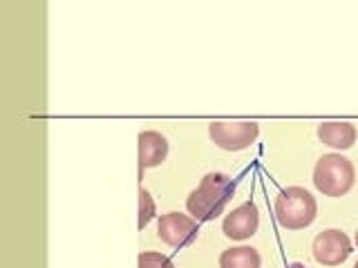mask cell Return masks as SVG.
Returning <instances> with one entry per match:
<instances>
[{"mask_svg": "<svg viewBox=\"0 0 358 268\" xmlns=\"http://www.w3.org/2000/svg\"><path fill=\"white\" fill-rule=\"evenodd\" d=\"M235 193V181L229 174L208 172L201 184L188 195L186 208L195 221H213L217 219Z\"/></svg>", "mask_w": 358, "mask_h": 268, "instance_id": "6da1fadb", "label": "cell"}, {"mask_svg": "<svg viewBox=\"0 0 358 268\" xmlns=\"http://www.w3.org/2000/svg\"><path fill=\"white\" fill-rule=\"evenodd\" d=\"M318 215V204L309 190L289 186L275 197V219L287 230H302L311 226Z\"/></svg>", "mask_w": 358, "mask_h": 268, "instance_id": "7a4b0ae2", "label": "cell"}, {"mask_svg": "<svg viewBox=\"0 0 358 268\" xmlns=\"http://www.w3.org/2000/svg\"><path fill=\"white\" fill-rule=\"evenodd\" d=\"M356 184L354 163L343 154H322L313 168V186L324 197H343Z\"/></svg>", "mask_w": 358, "mask_h": 268, "instance_id": "3957f363", "label": "cell"}, {"mask_svg": "<svg viewBox=\"0 0 358 268\" xmlns=\"http://www.w3.org/2000/svg\"><path fill=\"white\" fill-rule=\"evenodd\" d=\"M208 134L217 148L240 152L255 143L257 134H260V126L253 121H213L208 126Z\"/></svg>", "mask_w": 358, "mask_h": 268, "instance_id": "277c9868", "label": "cell"}, {"mask_svg": "<svg viewBox=\"0 0 358 268\" xmlns=\"http://www.w3.org/2000/svg\"><path fill=\"white\" fill-rule=\"evenodd\" d=\"M199 232V221H195L190 215H182V212H166L159 217L157 223V234L164 244L171 248H184L197 239Z\"/></svg>", "mask_w": 358, "mask_h": 268, "instance_id": "5b68a950", "label": "cell"}, {"mask_svg": "<svg viewBox=\"0 0 358 268\" xmlns=\"http://www.w3.org/2000/svg\"><path fill=\"white\" fill-rule=\"evenodd\" d=\"M313 260L322 266H341L347 262V257L352 255V241L350 237L338 230V228H329L322 230L316 239H313Z\"/></svg>", "mask_w": 358, "mask_h": 268, "instance_id": "8992f818", "label": "cell"}, {"mask_svg": "<svg viewBox=\"0 0 358 268\" xmlns=\"http://www.w3.org/2000/svg\"><path fill=\"white\" fill-rule=\"evenodd\" d=\"M260 226V212L253 201H246V204L233 208L222 221V232L227 234L233 241H244L253 237Z\"/></svg>", "mask_w": 358, "mask_h": 268, "instance_id": "52a82bcc", "label": "cell"}, {"mask_svg": "<svg viewBox=\"0 0 358 268\" xmlns=\"http://www.w3.org/2000/svg\"><path fill=\"white\" fill-rule=\"evenodd\" d=\"M168 156V139L155 130H145L139 134V170L162 165Z\"/></svg>", "mask_w": 358, "mask_h": 268, "instance_id": "ba28073f", "label": "cell"}, {"mask_svg": "<svg viewBox=\"0 0 358 268\" xmlns=\"http://www.w3.org/2000/svg\"><path fill=\"white\" fill-rule=\"evenodd\" d=\"M318 139L336 150H350L356 143V128L347 121H324L318 126Z\"/></svg>", "mask_w": 358, "mask_h": 268, "instance_id": "9c48e42d", "label": "cell"}, {"mask_svg": "<svg viewBox=\"0 0 358 268\" xmlns=\"http://www.w3.org/2000/svg\"><path fill=\"white\" fill-rule=\"evenodd\" d=\"M260 253L251 246H235L220 255V268H260Z\"/></svg>", "mask_w": 358, "mask_h": 268, "instance_id": "30bf717a", "label": "cell"}, {"mask_svg": "<svg viewBox=\"0 0 358 268\" xmlns=\"http://www.w3.org/2000/svg\"><path fill=\"white\" fill-rule=\"evenodd\" d=\"M155 215H157V206H155V201H152V195L141 186L139 188V223H137V226L143 230L152 221Z\"/></svg>", "mask_w": 358, "mask_h": 268, "instance_id": "8fae6325", "label": "cell"}, {"mask_svg": "<svg viewBox=\"0 0 358 268\" xmlns=\"http://www.w3.org/2000/svg\"><path fill=\"white\" fill-rule=\"evenodd\" d=\"M139 268H175L171 257H166L162 253L145 251L139 255Z\"/></svg>", "mask_w": 358, "mask_h": 268, "instance_id": "7c38bea8", "label": "cell"}, {"mask_svg": "<svg viewBox=\"0 0 358 268\" xmlns=\"http://www.w3.org/2000/svg\"><path fill=\"white\" fill-rule=\"evenodd\" d=\"M356 246H358V230H356Z\"/></svg>", "mask_w": 358, "mask_h": 268, "instance_id": "4fadbf2b", "label": "cell"}, {"mask_svg": "<svg viewBox=\"0 0 358 268\" xmlns=\"http://www.w3.org/2000/svg\"><path fill=\"white\" fill-rule=\"evenodd\" d=\"M354 268H358V262H356V264H354Z\"/></svg>", "mask_w": 358, "mask_h": 268, "instance_id": "5bb4252c", "label": "cell"}]
</instances>
